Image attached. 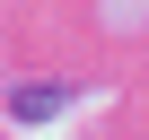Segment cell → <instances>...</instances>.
Here are the masks:
<instances>
[{"label": "cell", "instance_id": "6da1fadb", "mask_svg": "<svg viewBox=\"0 0 149 140\" xmlns=\"http://www.w3.org/2000/svg\"><path fill=\"white\" fill-rule=\"evenodd\" d=\"M61 105H70V88H18V96H9L18 123H44V114H61Z\"/></svg>", "mask_w": 149, "mask_h": 140}]
</instances>
